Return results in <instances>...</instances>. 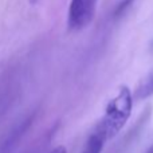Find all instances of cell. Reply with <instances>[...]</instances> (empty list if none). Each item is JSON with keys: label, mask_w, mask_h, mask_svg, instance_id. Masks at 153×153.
Returning a JSON list of instances; mask_svg holds the SVG:
<instances>
[{"label": "cell", "mask_w": 153, "mask_h": 153, "mask_svg": "<svg viewBox=\"0 0 153 153\" xmlns=\"http://www.w3.org/2000/svg\"><path fill=\"white\" fill-rule=\"evenodd\" d=\"M133 109V94L128 86H120L118 91L108 102L102 120L95 132L105 141L116 137L128 122Z\"/></svg>", "instance_id": "1"}, {"label": "cell", "mask_w": 153, "mask_h": 153, "mask_svg": "<svg viewBox=\"0 0 153 153\" xmlns=\"http://www.w3.org/2000/svg\"><path fill=\"white\" fill-rule=\"evenodd\" d=\"M98 0H70L67 12V28L82 31L93 22L97 12Z\"/></svg>", "instance_id": "2"}, {"label": "cell", "mask_w": 153, "mask_h": 153, "mask_svg": "<svg viewBox=\"0 0 153 153\" xmlns=\"http://www.w3.org/2000/svg\"><path fill=\"white\" fill-rule=\"evenodd\" d=\"M105 143L106 141L94 130V133H93V134L89 137V140H87L86 146H85V149L82 153H101Z\"/></svg>", "instance_id": "3"}, {"label": "cell", "mask_w": 153, "mask_h": 153, "mask_svg": "<svg viewBox=\"0 0 153 153\" xmlns=\"http://www.w3.org/2000/svg\"><path fill=\"white\" fill-rule=\"evenodd\" d=\"M153 94V71L138 85L137 90H136V97L138 100L143 98H148Z\"/></svg>", "instance_id": "4"}, {"label": "cell", "mask_w": 153, "mask_h": 153, "mask_svg": "<svg viewBox=\"0 0 153 153\" xmlns=\"http://www.w3.org/2000/svg\"><path fill=\"white\" fill-rule=\"evenodd\" d=\"M133 0H121L120 1V4L116 7V11H114V16H120L122 12H124L125 10H126L128 7H129L130 4H132Z\"/></svg>", "instance_id": "5"}, {"label": "cell", "mask_w": 153, "mask_h": 153, "mask_svg": "<svg viewBox=\"0 0 153 153\" xmlns=\"http://www.w3.org/2000/svg\"><path fill=\"white\" fill-rule=\"evenodd\" d=\"M50 153H66V148H65V146H56V148L53 149Z\"/></svg>", "instance_id": "6"}, {"label": "cell", "mask_w": 153, "mask_h": 153, "mask_svg": "<svg viewBox=\"0 0 153 153\" xmlns=\"http://www.w3.org/2000/svg\"><path fill=\"white\" fill-rule=\"evenodd\" d=\"M146 153H153V145L151 146V148H149V151H148V152H146Z\"/></svg>", "instance_id": "7"}]
</instances>
